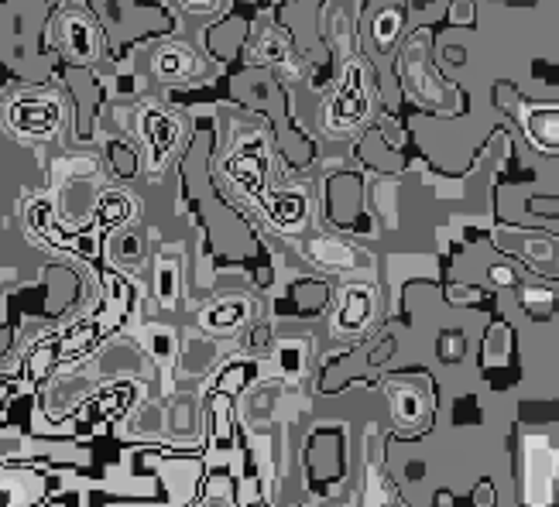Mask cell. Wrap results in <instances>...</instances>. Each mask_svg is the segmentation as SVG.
Segmentation results:
<instances>
[{
  "instance_id": "cell-5",
  "label": "cell",
  "mask_w": 559,
  "mask_h": 507,
  "mask_svg": "<svg viewBox=\"0 0 559 507\" xmlns=\"http://www.w3.org/2000/svg\"><path fill=\"white\" fill-rule=\"evenodd\" d=\"M155 66H158V72H165V76H169V72L172 76H179V72L189 69V55L182 52V48H165V52L158 55Z\"/></svg>"
},
{
  "instance_id": "cell-7",
  "label": "cell",
  "mask_w": 559,
  "mask_h": 507,
  "mask_svg": "<svg viewBox=\"0 0 559 507\" xmlns=\"http://www.w3.org/2000/svg\"><path fill=\"white\" fill-rule=\"evenodd\" d=\"M463 353V340L457 333H450V336H443V340H439V357L443 360H457Z\"/></svg>"
},
{
  "instance_id": "cell-6",
  "label": "cell",
  "mask_w": 559,
  "mask_h": 507,
  "mask_svg": "<svg viewBox=\"0 0 559 507\" xmlns=\"http://www.w3.org/2000/svg\"><path fill=\"white\" fill-rule=\"evenodd\" d=\"M361 319H367V295L361 288L347 295V309H343V326H357Z\"/></svg>"
},
{
  "instance_id": "cell-1",
  "label": "cell",
  "mask_w": 559,
  "mask_h": 507,
  "mask_svg": "<svg viewBox=\"0 0 559 507\" xmlns=\"http://www.w3.org/2000/svg\"><path fill=\"white\" fill-rule=\"evenodd\" d=\"M11 124L18 127L21 134H52L59 127V107L55 100H45V96H25L11 107Z\"/></svg>"
},
{
  "instance_id": "cell-9",
  "label": "cell",
  "mask_w": 559,
  "mask_h": 507,
  "mask_svg": "<svg viewBox=\"0 0 559 507\" xmlns=\"http://www.w3.org/2000/svg\"><path fill=\"white\" fill-rule=\"evenodd\" d=\"M210 507H223V504H220V501H217V504H210Z\"/></svg>"
},
{
  "instance_id": "cell-8",
  "label": "cell",
  "mask_w": 559,
  "mask_h": 507,
  "mask_svg": "<svg viewBox=\"0 0 559 507\" xmlns=\"http://www.w3.org/2000/svg\"><path fill=\"white\" fill-rule=\"evenodd\" d=\"M237 316H241V305H230V309L213 312V316H210V323H213V326H223V323H227V326H234V323H237Z\"/></svg>"
},
{
  "instance_id": "cell-3",
  "label": "cell",
  "mask_w": 559,
  "mask_h": 507,
  "mask_svg": "<svg viewBox=\"0 0 559 507\" xmlns=\"http://www.w3.org/2000/svg\"><path fill=\"white\" fill-rule=\"evenodd\" d=\"M145 134H148V144H151V158H155V165H158L172 151L175 138H179V127H175V120L165 117L162 110H148L145 114Z\"/></svg>"
},
{
  "instance_id": "cell-4",
  "label": "cell",
  "mask_w": 559,
  "mask_h": 507,
  "mask_svg": "<svg viewBox=\"0 0 559 507\" xmlns=\"http://www.w3.org/2000/svg\"><path fill=\"white\" fill-rule=\"evenodd\" d=\"M66 48L76 55L79 62L90 59V55H93V35H90V28H86V24L79 21V18H69L66 21Z\"/></svg>"
},
{
  "instance_id": "cell-2",
  "label": "cell",
  "mask_w": 559,
  "mask_h": 507,
  "mask_svg": "<svg viewBox=\"0 0 559 507\" xmlns=\"http://www.w3.org/2000/svg\"><path fill=\"white\" fill-rule=\"evenodd\" d=\"M367 110V96H364V86H361V76L357 72H350L347 86L333 96L330 107H326V114H330V124L333 127H350L357 124V120L364 117Z\"/></svg>"
}]
</instances>
